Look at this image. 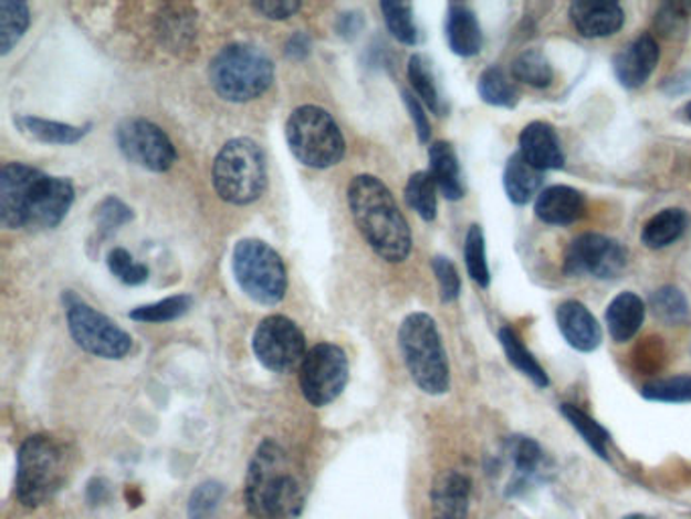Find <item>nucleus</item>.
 Returning a JSON list of instances; mask_svg holds the SVG:
<instances>
[{"label":"nucleus","mask_w":691,"mask_h":519,"mask_svg":"<svg viewBox=\"0 0 691 519\" xmlns=\"http://www.w3.org/2000/svg\"><path fill=\"white\" fill-rule=\"evenodd\" d=\"M75 201L73 183L24 163L0 170V224L7 230H53Z\"/></svg>","instance_id":"obj_1"},{"label":"nucleus","mask_w":691,"mask_h":519,"mask_svg":"<svg viewBox=\"0 0 691 519\" xmlns=\"http://www.w3.org/2000/svg\"><path fill=\"white\" fill-rule=\"evenodd\" d=\"M352 218L367 246L389 264H400L412 252V230L388 185L374 175L353 177L347 189Z\"/></svg>","instance_id":"obj_2"},{"label":"nucleus","mask_w":691,"mask_h":519,"mask_svg":"<svg viewBox=\"0 0 691 519\" xmlns=\"http://www.w3.org/2000/svg\"><path fill=\"white\" fill-rule=\"evenodd\" d=\"M304 504L303 485L292 469L289 453L266 438L255 448L245 477V506L260 519H292Z\"/></svg>","instance_id":"obj_3"},{"label":"nucleus","mask_w":691,"mask_h":519,"mask_svg":"<svg viewBox=\"0 0 691 519\" xmlns=\"http://www.w3.org/2000/svg\"><path fill=\"white\" fill-rule=\"evenodd\" d=\"M401 357L413 384L430 396H442L450 387L447 350L437 321L428 313L408 314L398 331Z\"/></svg>","instance_id":"obj_4"},{"label":"nucleus","mask_w":691,"mask_h":519,"mask_svg":"<svg viewBox=\"0 0 691 519\" xmlns=\"http://www.w3.org/2000/svg\"><path fill=\"white\" fill-rule=\"evenodd\" d=\"M209 80L226 102H254L272 87L274 63L264 49L250 43H231L211 61Z\"/></svg>","instance_id":"obj_5"},{"label":"nucleus","mask_w":691,"mask_h":519,"mask_svg":"<svg viewBox=\"0 0 691 519\" xmlns=\"http://www.w3.org/2000/svg\"><path fill=\"white\" fill-rule=\"evenodd\" d=\"M213 187L231 206H250L268 187L266 155L252 138H231L213 160Z\"/></svg>","instance_id":"obj_6"},{"label":"nucleus","mask_w":691,"mask_h":519,"mask_svg":"<svg viewBox=\"0 0 691 519\" xmlns=\"http://www.w3.org/2000/svg\"><path fill=\"white\" fill-rule=\"evenodd\" d=\"M67 457L60 443L49 435H33L17 455L14 494L24 508H39L65 484Z\"/></svg>","instance_id":"obj_7"},{"label":"nucleus","mask_w":691,"mask_h":519,"mask_svg":"<svg viewBox=\"0 0 691 519\" xmlns=\"http://www.w3.org/2000/svg\"><path fill=\"white\" fill-rule=\"evenodd\" d=\"M291 153L308 169H331L345 157V136L327 110L313 104L292 110L286 121Z\"/></svg>","instance_id":"obj_8"},{"label":"nucleus","mask_w":691,"mask_h":519,"mask_svg":"<svg viewBox=\"0 0 691 519\" xmlns=\"http://www.w3.org/2000/svg\"><path fill=\"white\" fill-rule=\"evenodd\" d=\"M231 270L238 287L258 304L276 307L289 290V274L279 252L262 240L245 238L235 243Z\"/></svg>","instance_id":"obj_9"},{"label":"nucleus","mask_w":691,"mask_h":519,"mask_svg":"<svg viewBox=\"0 0 691 519\" xmlns=\"http://www.w3.org/2000/svg\"><path fill=\"white\" fill-rule=\"evenodd\" d=\"M65 316L73 341L85 353L102 360H124L133 350V338L106 314L82 301L72 290L63 292Z\"/></svg>","instance_id":"obj_10"},{"label":"nucleus","mask_w":691,"mask_h":519,"mask_svg":"<svg viewBox=\"0 0 691 519\" xmlns=\"http://www.w3.org/2000/svg\"><path fill=\"white\" fill-rule=\"evenodd\" d=\"M258 362L272 374H292L306 357V338L301 326L284 314H270L255 326L252 339Z\"/></svg>","instance_id":"obj_11"},{"label":"nucleus","mask_w":691,"mask_h":519,"mask_svg":"<svg viewBox=\"0 0 691 519\" xmlns=\"http://www.w3.org/2000/svg\"><path fill=\"white\" fill-rule=\"evenodd\" d=\"M299 382L311 406L323 408L335 402L349 382L347 353L335 343H318L306 353L299 370Z\"/></svg>","instance_id":"obj_12"},{"label":"nucleus","mask_w":691,"mask_h":519,"mask_svg":"<svg viewBox=\"0 0 691 519\" xmlns=\"http://www.w3.org/2000/svg\"><path fill=\"white\" fill-rule=\"evenodd\" d=\"M122 155L134 165L153 173H167L177 163V148L167 133L146 118H128L116 128Z\"/></svg>","instance_id":"obj_13"},{"label":"nucleus","mask_w":691,"mask_h":519,"mask_svg":"<svg viewBox=\"0 0 691 519\" xmlns=\"http://www.w3.org/2000/svg\"><path fill=\"white\" fill-rule=\"evenodd\" d=\"M627 262L629 252L622 243L603 233L588 231L572 240L564 258V272L568 277L588 274L598 280H615L622 274Z\"/></svg>","instance_id":"obj_14"},{"label":"nucleus","mask_w":691,"mask_h":519,"mask_svg":"<svg viewBox=\"0 0 691 519\" xmlns=\"http://www.w3.org/2000/svg\"><path fill=\"white\" fill-rule=\"evenodd\" d=\"M659 45L651 35L637 37L627 48L620 49L613 60V72L619 84L637 90L649 82L659 63Z\"/></svg>","instance_id":"obj_15"},{"label":"nucleus","mask_w":691,"mask_h":519,"mask_svg":"<svg viewBox=\"0 0 691 519\" xmlns=\"http://www.w3.org/2000/svg\"><path fill=\"white\" fill-rule=\"evenodd\" d=\"M520 155L542 173L562 169L566 163L558 133L547 122L535 121L523 128L520 134Z\"/></svg>","instance_id":"obj_16"},{"label":"nucleus","mask_w":691,"mask_h":519,"mask_svg":"<svg viewBox=\"0 0 691 519\" xmlns=\"http://www.w3.org/2000/svg\"><path fill=\"white\" fill-rule=\"evenodd\" d=\"M556 323L562 338L576 351L593 353L603 343V329L598 325L595 314L580 301L562 302L556 309Z\"/></svg>","instance_id":"obj_17"},{"label":"nucleus","mask_w":691,"mask_h":519,"mask_svg":"<svg viewBox=\"0 0 691 519\" xmlns=\"http://www.w3.org/2000/svg\"><path fill=\"white\" fill-rule=\"evenodd\" d=\"M570 21L586 39H605L619 33L625 11L617 2H572Z\"/></svg>","instance_id":"obj_18"},{"label":"nucleus","mask_w":691,"mask_h":519,"mask_svg":"<svg viewBox=\"0 0 691 519\" xmlns=\"http://www.w3.org/2000/svg\"><path fill=\"white\" fill-rule=\"evenodd\" d=\"M534 209L544 224L570 226L586 214V197L568 185H554L535 197Z\"/></svg>","instance_id":"obj_19"},{"label":"nucleus","mask_w":691,"mask_h":519,"mask_svg":"<svg viewBox=\"0 0 691 519\" xmlns=\"http://www.w3.org/2000/svg\"><path fill=\"white\" fill-rule=\"evenodd\" d=\"M155 33L167 51L182 53L191 48L197 37V11L189 4H167L157 14Z\"/></svg>","instance_id":"obj_20"},{"label":"nucleus","mask_w":691,"mask_h":519,"mask_svg":"<svg viewBox=\"0 0 691 519\" xmlns=\"http://www.w3.org/2000/svg\"><path fill=\"white\" fill-rule=\"evenodd\" d=\"M432 519H467L471 499V479L459 471L438 475L432 485Z\"/></svg>","instance_id":"obj_21"},{"label":"nucleus","mask_w":691,"mask_h":519,"mask_svg":"<svg viewBox=\"0 0 691 519\" xmlns=\"http://www.w3.org/2000/svg\"><path fill=\"white\" fill-rule=\"evenodd\" d=\"M444 31H447L450 51L454 55L474 58L481 53L483 31H481V23H479V19H477L471 7L461 4V2L449 4Z\"/></svg>","instance_id":"obj_22"},{"label":"nucleus","mask_w":691,"mask_h":519,"mask_svg":"<svg viewBox=\"0 0 691 519\" xmlns=\"http://www.w3.org/2000/svg\"><path fill=\"white\" fill-rule=\"evenodd\" d=\"M647 307L641 297L635 292H620L608 304L607 319L608 333L615 343H627L631 341L645 323Z\"/></svg>","instance_id":"obj_23"},{"label":"nucleus","mask_w":691,"mask_h":519,"mask_svg":"<svg viewBox=\"0 0 691 519\" xmlns=\"http://www.w3.org/2000/svg\"><path fill=\"white\" fill-rule=\"evenodd\" d=\"M430 160V175L437 183L438 191L444 195L449 201H459L464 197V183H462L461 165L457 150L447 141H438L430 145L428 150Z\"/></svg>","instance_id":"obj_24"},{"label":"nucleus","mask_w":691,"mask_h":519,"mask_svg":"<svg viewBox=\"0 0 691 519\" xmlns=\"http://www.w3.org/2000/svg\"><path fill=\"white\" fill-rule=\"evenodd\" d=\"M14 124L27 138L43 143V145H75L92 128V124L73 126L65 122L45 121L36 116H19Z\"/></svg>","instance_id":"obj_25"},{"label":"nucleus","mask_w":691,"mask_h":519,"mask_svg":"<svg viewBox=\"0 0 691 519\" xmlns=\"http://www.w3.org/2000/svg\"><path fill=\"white\" fill-rule=\"evenodd\" d=\"M542 183H544L542 170L534 169L520 153L511 155L503 173V185L511 204L527 206L535 195L542 194L540 191Z\"/></svg>","instance_id":"obj_26"},{"label":"nucleus","mask_w":691,"mask_h":519,"mask_svg":"<svg viewBox=\"0 0 691 519\" xmlns=\"http://www.w3.org/2000/svg\"><path fill=\"white\" fill-rule=\"evenodd\" d=\"M688 228V214L680 207H669L645 224L641 242L649 250H663L678 242Z\"/></svg>","instance_id":"obj_27"},{"label":"nucleus","mask_w":691,"mask_h":519,"mask_svg":"<svg viewBox=\"0 0 691 519\" xmlns=\"http://www.w3.org/2000/svg\"><path fill=\"white\" fill-rule=\"evenodd\" d=\"M499 341L501 347L505 351L507 360L513 367H517L525 377H530L537 387L549 386V377L546 370L542 367V363L535 360L534 353L525 347L522 338L511 329V326H501L499 329Z\"/></svg>","instance_id":"obj_28"},{"label":"nucleus","mask_w":691,"mask_h":519,"mask_svg":"<svg viewBox=\"0 0 691 519\" xmlns=\"http://www.w3.org/2000/svg\"><path fill=\"white\" fill-rule=\"evenodd\" d=\"M477 92L485 104L498 106V108H515L520 102L517 87L499 65H491L479 75Z\"/></svg>","instance_id":"obj_29"},{"label":"nucleus","mask_w":691,"mask_h":519,"mask_svg":"<svg viewBox=\"0 0 691 519\" xmlns=\"http://www.w3.org/2000/svg\"><path fill=\"white\" fill-rule=\"evenodd\" d=\"M511 75L522 84L544 90L554 82V68L540 49H527L511 63Z\"/></svg>","instance_id":"obj_30"},{"label":"nucleus","mask_w":691,"mask_h":519,"mask_svg":"<svg viewBox=\"0 0 691 519\" xmlns=\"http://www.w3.org/2000/svg\"><path fill=\"white\" fill-rule=\"evenodd\" d=\"M31 24V11L27 2L2 0L0 2V55H9L12 48L23 39Z\"/></svg>","instance_id":"obj_31"},{"label":"nucleus","mask_w":691,"mask_h":519,"mask_svg":"<svg viewBox=\"0 0 691 519\" xmlns=\"http://www.w3.org/2000/svg\"><path fill=\"white\" fill-rule=\"evenodd\" d=\"M406 201L425 219L435 221L438 214V187L428 170H418L406 183Z\"/></svg>","instance_id":"obj_32"},{"label":"nucleus","mask_w":691,"mask_h":519,"mask_svg":"<svg viewBox=\"0 0 691 519\" xmlns=\"http://www.w3.org/2000/svg\"><path fill=\"white\" fill-rule=\"evenodd\" d=\"M408 80L412 84L416 97L425 104L426 108L435 114H442V100L438 94L437 80H435V73L430 63L426 60L425 55L416 53L408 61Z\"/></svg>","instance_id":"obj_33"},{"label":"nucleus","mask_w":691,"mask_h":519,"mask_svg":"<svg viewBox=\"0 0 691 519\" xmlns=\"http://www.w3.org/2000/svg\"><path fill=\"white\" fill-rule=\"evenodd\" d=\"M649 309L663 325H683L690 316V304L685 294L676 287H661L649 299Z\"/></svg>","instance_id":"obj_34"},{"label":"nucleus","mask_w":691,"mask_h":519,"mask_svg":"<svg viewBox=\"0 0 691 519\" xmlns=\"http://www.w3.org/2000/svg\"><path fill=\"white\" fill-rule=\"evenodd\" d=\"M191 307H193L191 294H175V297H167L163 301L136 307L134 311L128 313V316L138 323H169V321H175L182 314L189 313Z\"/></svg>","instance_id":"obj_35"},{"label":"nucleus","mask_w":691,"mask_h":519,"mask_svg":"<svg viewBox=\"0 0 691 519\" xmlns=\"http://www.w3.org/2000/svg\"><path fill=\"white\" fill-rule=\"evenodd\" d=\"M384 21L389 33L400 41L401 45H418L420 41V29L413 19L412 4L408 2H381Z\"/></svg>","instance_id":"obj_36"},{"label":"nucleus","mask_w":691,"mask_h":519,"mask_svg":"<svg viewBox=\"0 0 691 519\" xmlns=\"http://www.w3.org/2000/svg\"><path fill=\"white\" fill-rule=\"evenodd\" d=\"M464 264L469 270V277L473 278L474 284L481 289H489L491 272L486 264L485 233L481 226H471L464 238Z\"/></svg>","instance_id":"obj_37"},{"label":"nucleus","mask_w":691,"mask_h":519,"mask_svg":"<svg viewBox=\"0 0 691 519\" xmlns=\"http://www.w3.org/2000/svg\"><path fill=\"white\" fill-rule=\"evenodd\" d=\"M562 414L568 418V423L580 433L586 445L595 450L598 457L607 459V443L610 440V435L607 433L605 426L596 423L595 418H590L586 412L580 411L578 406L574 404H562Z\"/></svg>","instance_id":"obj_38"},{"label":"nucleus","mask_w":691,"mask_h":519,"mask_svg":"<svg viewBox=\"0 0 691 519\" xmlns=\"http://www.w3.org/2000/svg\"><path fill=\"white\" fill-rule=\"evenodd\" d=\"M641 396L651 402L685 404L691 402V375H673L645 384Z\"/></svg>","instance_id":"obj_39"},{"label":"nucleus","mask_w":691,"mask_h":519,"mask_svg":"<svg viewBox=\"0 0 691 519\" xmlns=\"http://www.w3.org/2000/svg\"><path fill=\"white\" fill-rule=\"evenodd\" d=\"M223 496H226V487L219 481H206V484L197 485L193 494L189 497L187 518L213 519Z\"/></svg>","instance_id":"obj_40"},{"label":"nucleus","mask_w":691,"mask_h":519,"mask_svg":"<svg viewBox=\"0 0 691 519\" xmlns=\"http://www.w3.org/2000/svg\"><path fill=\"white\" fill-rule=\"evenodd\" d=\"M511 460L520 477H534L544 463V453L534 438L513 436L510 440Z\"/></svg>","instance_id":"obj_41"},{"label":"nucleus","mask_w":691,"mask_h":519,"mask_svg":"<svg viewBox=\"0 0 691 519\" xmlns=\"http://www.w3.org/2000/svg\"><path fill=\"white\" fill-rule=\"evenodd\" d=\"M108 268L114 277L118 278L124 284H128V287L145 284L146 280H148V274H150L148 266L136 262L133 255L128 250H124V248L109 250Z\"/></svg>","instance_id":"obj_42"},{"label":"nucleus","mask_w":691,"mask_h":519,"mask_svg":"<svg viewBox=\"0 0 691 519\" xmlns=\"http://www.w3.org/2000/svg\"><path fill=\"white\" fill-rule=\"evenodd\" d=\"M133 219V209L126 206L118 197H114V195L106 197V199L96 207L97 231H100L102 236H108V233L118 230L122 226L130 224Z\"/></svg>","instance_id":"obj_43"},{"label":"nucleus","mask_w":691,"mask_h":519,"mask_svg":"<svg viewBox=\"0 0 691 519\" xmlns=\"http://www.w3.org/2000/svg\"><path fill=\"white\" fill-rule=\"evenodd\" d=\"M432 270L438 280V289H440V301L444 304L457 301L461 297V277L457 266L452 264V260L447 256H435L432 258Z\"/></svg>","instance_id":"obj_44"},{"label":"nucleus","mask_w":691,"mask_h":519,"mask_svg":"<svg viewBox=\"0 0 691 519\" xmlns=\"http://www.w3.org/2000/svg\"><path fill=\"white\" fill-rule=\"evenodd\" d=\"M688 12L681 4H666L657 14V31L668 39H678L688 29Z\"/></svg>","instance_id":"obj_45"},{"label":"nucleus","mask_w":691,"mask_h":519,"mask_svg":"<svg viewBox=\"0 0 691 519\" xmlns=\"http://www.w3.org/2000/svg\"><path fill=\"white\" fill-rule=\"evenodd\" d=\"M252 9L270 21H286L301 11L303 4L299 0H260L252 4Z\"/></svg>","instance_id":"obj_46"},{"label":"nucleus","mask_w":691,"mask_h":519,"mask_svg":"<svg viewBox=\"0 0 691 519\" xmlns=\"http://www.w3.org/2000/svg\"><path fill=\"white\" fill-rule=\"evenodd\" d=\"M404 104H406V108L412 116L413 126H416V133H418V141L428 143L430 136H432V126H430V121H428L425 108H422V102L413 96L412 92H404Z\"/></svg>","instance_id":"obj_47"},{"label":"nucleus","mask_w":691,"mask_h":519,"mask_svg":"<svg viewBox=\"0 0 691 519\" xmlns=\"http://www.w3.org/2000/svg\"><path fill=\"white\" fill-rule=\"evenodd\" d=\"M335 27H337V33H339L343 39L352 41V39H355V37L364 31L365 17L359 11L341 12Z\"/></svg>","instance_id":"obj_48"},{"label":"nucleus","mask_w":691,"mask_h":519,"mask_svg":"<svg viewBox=\"0 0 691 519\" xmlns=\"http://www.w3.org/2000/svg\"><path fill=\"white\" fill-rule=\"evenodd\" d=\"M311 53V39L304 33H296L286 43V58L291 60H304Z\"/></svg>","instance_id":"obj_49"},{"label":"nucleus","mask_w":691,"mask_h":519,"mask_svg":"<svg viewBox=\"0 0 691 519\" xmlns=\"http://www.w3.org/2000/svg\"><path fill=\"white\" fill-rule=\"evenodd\" d=\"M685 116H688V118H690L691 121V102L690 104H688V106H685Z\"/></svg>","instance_id":"obj_50"},{"label":"nucleus","mask_w":691,"mask_h":519,"mask_svg":"<svg viewBox=\"0 0 691 519\" xmlns=\"http://www.w3.org/2000/svg\"><path fill=\"white\" fill-rule=\"evenodd\" d=\"M625 519H651L647 518V516H627Z\"/></svg>","instance_id":"obj_51"}]
</instances>
